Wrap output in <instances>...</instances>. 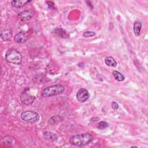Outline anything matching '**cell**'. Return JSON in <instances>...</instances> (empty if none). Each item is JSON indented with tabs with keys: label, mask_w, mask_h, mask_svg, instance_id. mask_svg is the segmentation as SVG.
I'll return each mask as SVG.
<instances>
[{
	"label": "cell",
	"mask_w": 148,
	"mask_h": 148,
	"mask_svg": "<svg viewBox=\"0 0 148 148\" xmlns=\"http://www.w3.org/2000/svg\"><path fill=\"white\" fill-rule=\"evenodd\" d=\"M112 74L114 79L119 82H122L125 80V76L117 71H113Z\"/></svg>",
	"instance_id": "cell-15"
},
{
	"label": "cell",
	"mask_w": 148,
	"mask_h": 148,
	"mask_svg": "<svg viewBox=\"0 0 148 148\" xmlns=\"http://www.w3.org/2000/svg\"><path fill=\"white\" fill-rule=\"evenodd\" d=\"M5 59L9 63L15 65H20L23 61V56L17 50L10 49L6 53Z\"/></svg>",
	"instance_id": "cell-2"
},
{
	"label": "cell",
	"mask_w": 148,
	"mask_h": 148,
	"mask_svg": "<svg viewBox=\"0 0 148 148\" xmlns=\"http://www.w3.org/2000/svg\"><path fill=\"white\" fill-rule=\"evenodd\" d=\"M142 24L140 21H135L133 25V31L134 34L136 37H139L140 35V31L142 29Z\"/></svg>",
	"instance_id": "cell-10"
},
{
	"label": "cell",
	"mask_w": 148,
	"mask_h": 148,
	"mask_svg": "<svg viewBox=\"0 0 148 148\" xmlns=\"http://www.w3.org/2000/svg\"><path fill=\"white\" fill-rule=\"evenodd\" d=\"M44 136L46 139L50 141L56 140L58 138V136L56 134L47 131L44 132Z\"/></svg>",
	"instance_id": "cell-14"
},
{
	"label": "cell",
	"mask_w": 148,
	"mask_h": 148,
	"mask_svg": "<svg viewBox=\"0 0 148 148\" xmlns=\"http://www.w3.org/2000/svg\"><path fill=\"white\" fill-rule=\"evenodd\" d=\"M0 35L3 40H8L12 36V31L8 27H3L1 29Z\"/></svg>",
	"instance_id": "cell-7"
},
{
	"label": "cell",
	"mask_w": 148,
	"mask_h": 148,
	"mask_svg": "<svg viewBox=\"0 0 148 148\" xmlns=\"http://www.w3.org/2000/svg\"><path fill=\"white\" fill-rule=\"evenodd\" d=\"M55 32L57 34H58L59 36H61L62 38H66L69 37V35L62 29V28H57L55 30Z\"/></svg>",
	"instance_id": "cell-16"
},
{
	"label": "cell",
	"mask_w": 148,
	"mask_h": 148,
	"mask_svg": "<svg viewBox=\"0 0 148 148\" xmlns=\"http://www.w3.org/2000/svg\"><path fill=\"white\" fill-rule=\"evenodd\" d=\"M64 120V118L59 115H56L51 117L49 120V123L51 125H56Z\"/></svg>",
	"instance_id": "cell-12"
},
{
	"label": "cell",
	"mask_w": 148,
	"mask_h": 148,
	"mask_svg": "<svg viewBox=\"0 0 148 148\" xmlns=\"http://www.w3.org/2000/svg\"><path fill=\"white\" fill-rule=\"evenodd\" d=\"M105 64L108 66L116 67L117 66V62L116 60L111 56L107 57L105 60Z\"/></svg>",
	"instance_id": "cell-13"
},
{
	"label": "cell",
	"mask_w": 148,
	"mask_h": 148,
	"mask_svg": "<svg viewBox=\"0 0 148 148\" xmlns=\"http://www.w3.org/2000/svg\"><path fill=\"white\" fill-rule=\"evenodd\" d=\"M93 139V136L90 134H80L71 136L69 142L71 145L76 146H83L88 145Z\"/></svg>",
	"instance_id": "cell-1"
},
{
	"label": "cell",
	"mask_w": 148,
	"mask_h": 148,
	"mask_svg": "<svg viewBox=\"0 0 148 148\" xmlns=\"http://www.w3.org/2000/svg\"><path fill=\"white\" fill-rule=\"evenodd\" d=\"M111 105H112V108H113L114 110H117V109L119 108V104H118L116 102H115V101H112Z\"/></svg>",
	"instance_id": "cell-20"
},
{
	"label": "cell",
	"mask_w": 148,
	"mask_h": 148,
	"mask_svg": "<svg viewBox=\"0 0 148 148\" xmlns=\"http://www.w3.org/2000/svg\"><path fill=\"white\" fill-rule=\"evenodd\" d=\"M95 35V33L92 31H86L83 34V36L86 38L94 36Z\"/></svg>",
	"instance_id": "cell-19"
},
{
	"label": "cell",
	"mask_w": 148,
	"mask_h": 148,
	"mask_svg": "<svg viewBox=\"0 0 148 148\" xmlns=\"http://www.w3.org/2000/svg\"><path fill=\"white\" fill-rule=\"evenodd\" d=\"M21 119L27 123H35L39 120V115L35 112L27 110L22 112L20 114Z\"/></svg>",
	"instance_id": "cell-4"
},
{
	"label": "cell",
	"mask_w": 148,
	"mask_h": 148,
	"mask_svg": "<svg viewBox=\"0 0 148 148\" xmlns=\"http://www.w3.org/2000/svg\"><path fill=\"white\" fill-rule=\"evenodd\" d=\"M65 90V87L61 84L51 86L44 89L42 92V96L44 98L58 95L62 94Z\"/></svg>",
	"instance_id": "cell-3"
},
{
	"label": "cell",
	"mask_w": 148,
	"mask_h": 148,
	"mask_svg": "<svg viewBox=\"0 0 148 148\" xmlns=\"http://www.w3.org/2000/svg\"><path fill=\"white\" fill-rule=\"evenodd\" d=\"M31 1H21V0H14L12 1L11 5L13 7L16 8H20L24 6L27 3L30 2Z\"/></svg>",
	"instance_id": "cell-11"
},
{
	"label": "cell",
	"mask_w": 148,
	"mask_h": 148,
	"mask_svg": "<svg viewBox=\"0 0 148 148\" xmlns=\"http://www.w3.org/2000/svg\"><path fill=\"white\" fill-rule=\"evenodd\" d=\"M33 16H34V12L32 11L26 10V11H24V12L20 13L18 14V17L21 21H26L29 20Z\"/></svg>",
	"instance_id": "cell-9"
},
{
	"label": "cell",
	"mask_w": 148,
	"mask_h": 148,
	"mask_svg": "<svg viewBox=\"0 0 148 148\" xmlns=\"http://www.w3.org/2000/svg\"><path fill=\"white\" fill-rule=\"evenodd\" d=\"M45 3L47 4L48 8H49L50 9H51V10H55V9H56V7H55V5H54V3L53 2L47 1H46Z\"/></svg>",
	"instance_id": "cell-18"
},
{
	"label": "cell",
	"mask_w": 148,
	"mask_h": 148,
	"mask_svg": "<svg viewBox=\"0 0 148 148\" xmlns=\"http://www.w3.org/2000/svg\"><path fill=\"white\" fill-rule=\"evenodd\" d=\"M89 98L88 91L84 88H80L76 94L77 101L81 103L85 102Z\"/></svg>",
	"instance_id": "cell-5"
},
{
	"label": "cell",
	"mask_w": 148,
	"mask_h": 148,
	"mask_svg": "<svg viewBox=\"0 0 148 148\" xmlns=\"http://www.w3.org/2000/svg\"><path fill=\"white\" fill-rule=\"evenodd\" d=\"M109 126V124L105 121H101L98 123L97 128L99 129H104Z\"/></svg>",
	"instance_id": "cell-17"
},
{
	"label": "cell",
	"mask_w": 148,
	"mask_h": 148,
	"mask_svg": "<svg viewBox=\"0 0 148 148\" xmlns=\"http://www.w3.org/2000/svg\"><path fill=\"white\" fill-rule=\"evenodd\" d=\"M35 97L34 95L26 91L23 92L20 96V100L21 102L25 105L31 104L35 100Z\"/></svg>",
	"instance_id": "cell-6"
},
{
	"label": "cell",
	"mask_w": 148,
	"mask_h": 148,
	"mask_svg": "<svg viewBox=\"0 0 148 148\" xmlns=\"http://www.w3.org/2000/svg\"><path fill=\"white\" fill-rule=\"evenodd\" d=\"M27 39H28V35L24 31H21L17 33L14 37V41L17 43H23L25 42Z\"/></svg>",
	"instance_id": "cell-8"
}]
</instances>
